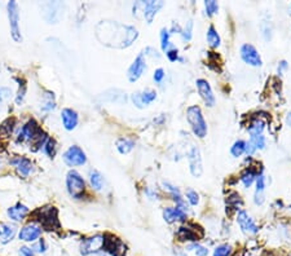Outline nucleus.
I'll use <instances>...</instances> for the list:
<instances>
[{
	"instance_id": "17",
	"label": "nucleus",
	"mask_w": 291,
	"mask_h": 256,
	"mask_svg": "<svg viewBox=\"0 0 291 256\" xmlns=\"http://www.w3.org/2000/svg\"><path fill=\"white\" fill-rule=\"evenodd\" d=\"M10 165L16 167L18 175H21L22 177H27L33 172V163L25 157H16V158L10 159Z\"/></svg>"
},
{
	"instance_id": "5",
	"label": "nucleus",
	"mask_w": 291,
	"mask_h": 256,
	"mask_svg": "<svg viewBox=\"0 0 291 256\" xmlns=\"http://www.w3.org/2000/svg\"><path fill=\"white\" fill-rule=\"evenodd\" d=\"M8 18H9L10 25V35H12L14 42L20 43L22 40V36H21L20 25H18L20 14H18V5H17L16 1L8 3Z\"/></svg>"
},
{
	"instance_id": "33",
	"label": "nucleus",
	"mask_w": 291,
	"mask_h": 256,
	"mask_svg": "<svg viewBox=\"0 0 291 256\" xmlns=\"http://www.w3.org/2000/svg\"><path fill=\"white\" fill-rule=\"evenodd\" d=\"M168 46H170V33L167 29H162L160 30V47L163 51H167Z\"/></svg>"
},
{
	"instance_id": "9",
	"label": "nucleus",
	"mask_w": 291,
	"mask_h": 256,
	"mask_svg": "<svg viewBox=\"0 0 291 256\" xmlns=\"http://www.w3.org/2000/svg\"><path fill=\"white\" fill-rule=\"evenodd\" d=\"M145 69H146V64H145L144 53H140V55L135 59V61L132 62V65L130 66V69H128V81L132 82V83L139 81V79L141 78L143 73L145 72Z\"/></svg>"
},
{
	"instance_id": "25",
	"label": "nucleus",
	"mask_w": 291,
	"mask_h": 256,
	"mask_svg": "<svg viewBox=\"0 0 291 256\" xmlns=\"http://www.w3.org/2000/svg\"><path fill=\"white\" fill-rule=\"evenodd\" d=\"M89 181H91L92 188L96 189V190H100L102 189V184H104V178H102L101 173L96 170H92L89 172Z\"/></svg>"
},
{
	"instance_id": "29",
	"label": "nucleus",
	"mask_w": 291,
	"mask_h": 256,
	"mask_svg": "<svg viewBox=\"0 0 291 256\" xmlns=\"http://www.w3.org/2000/svg\"><path fill=\"white\" fill-rule=\"evenodd\" d=\"M255 177H256L255 172L251 171V170H246L242 175H241V181L243 182V185H245L246 188H250L252 182H254V180H255Z\"/></svg>"
},
{
	"instance_id": "19",
	"label": "nucleus",
	"mask_w": 291,
	"mask_h": 256,
	"mask_svg": "<svg viewBox=\"0 0 291 256\" xmlns=\"http://www.w3.org/2000/svg\"><path fill=\"white\" fill-rule=\"evenodd\" d=\"M163 219L168 224H172L175 221H185L187 220V214L177 207H167L163 210Z\"/></svg>"
},
{
	"instance_id": "2",
	"label": "nucleus",
	"mask_w": 291,
	"mask_h": 256,
	"mask_svg": "<svg viewBox=\"0 0 291 256\" xmlns=\"http://www.w3.org/2000/svg\"><path fill=\"white\" fill-rule=\"evenodd\" d=\"M35 220L42 225L46 230H57L60 229V221H59V212L52 206H47V207L38 208L34 212Z\"/></svg>"
},
{
	"instance_id": "12",
	"label": "nucleus",
	"mask_w": 291,
	"mask_h": 256,
	"mask_svg": "<svg viewBox=\"0 0 291 256\" xmlns=\"http://www.w3.org/2000/svg\"><path fill=\"white\" fill-rule=\"evenodd\" d=\"M188 159H189V167L192 175H193L194 177H200L203 172L202 157H201L200 149H198V148H192Z\"/></svg>"
},
{
	"instance_id": "43",
	"label": "nucleus",
	"mask_w": 291,
	"mask_h": 256,
	"mask_svg": "<svg viewBox=\"0 0 291 256\" xmlns=\"http://www.w3.org/2000/svg\"><path fill=\"white\" fill-rule=\"evenodd\" d=\"M20 256H34V251L29 247H21Z\"/></svg>"
},
{
	"instance_id": "41",
	"label": "nucleus",
	"mask_w": 291,
	"mask_h": 256,
	"mask_svg": "<svg viewBox=\"0 0 291 256\" xmlns=\"http://www.w3.org/2000/svg\"><path fill=\"white\" fill-rule=\"evenodd\" d=\"M25 92H26V85H25L22 83V85H20V91H18V96H17V100H16L17 104H21V102H22L23 96H25Z\"/></svg>"
},
{
	"instance_id": "18",
	"label": "nucleus",
	"mask_w": 291,
	"mask_h": 256,
	"mask_svg": "<svg viewBox=\"0 0 291 256\" xmlns=\"http://www.w3.org/2000/svg\"><path fill=\"white\" fill-rule=\"evenodd\" d=\"M157 98V93L154 91H144V92H136L132 94V100L134 104L138 107L143 109V107L147 106V105L153 102Z\"/></svg>"
},
{
	"instance_id": "11",
	"label": "nucleus",
	"mask_w": 291,
	"mask_h": 256,
	"mask_svg": "<svg viewBox=\"0 0 291 256\" xmlns=\"http://www.w3.org/2000/svg\"><path fill=\"white\" fill-rule=\"evenodd\" d=\"M241 57L246 64L251 66H260L262 65V59L258 53L256 48L251 44H243L241 47Z\"/></svg>"
},
{
	"instance_id": "32",
	"label": "nucleus",
	"mask_w": 291,
	"mask_h": 256,
	"mask_svg": "<svg viewBox=\"0 0 291 256\" xmlns=\"http://www.w3.org/2000/svg\"><path fill=\"white\" fill-rule=\"evenodd\" d=\"M188 250H194L197 256H207L209 255V249L205 246H201L198 243H190Z\"/></svg>"
},
{
	"instance_id": "27",
	"label": "nucleus",
	"mask_w": 291,
	"mask_h": 256,
	"mask_svg": "<svg viewBox=\"0 0 291 256\" xmlns=\"http://www.w3.org/2000/svg\"><path fill=\"white\" fill-rule=\"evenodd\" d=\"M207 42H209V44L211 47H214V48H218V47L220 46V36L219 34H218V31L215 30V27L214 26H210L209 30H207Z\"/></svg>"
},
{
	"instance_id": "37",
	"label": "nucleus",
	"mask_w": 291,
	"mask_h": 256,
	"mask_svg": "<svg viewBox=\"0 0 291 256\" xmlns=\"http://www.w3.org/2000/svg\"><path fill=\"white\" fill-rule=\"evenodd\" d=\"M192 30H193V22H192V21H189V22L187 23V26H185V29L181 30V33H180L184 40H190V39H192Z\"/></svg>"
},
{
	"instance_id": "35",
	"label": "nucleus",
	"mask_w": 291,
	"mask_h": 256,
	"mask_svg": "<svg viewBox=\"0 0 291 256\" xmlns=\"http://www.w3.org/2000/svg\"><path fill=\"white\" fill-rule=\"evenodd\" d=\"M205 7H206V13L207 16H213V14H215L216 12H218V9H219V5H218V3L216 1H214V0H209V1H205Z\"/></svg>"
},
{
	"instance_id": "15",
	"label": "nucleus",
	"mask_w": 291,
	"mask_h": 256,
	"mask_svg": "<svg viewBox=\"0 0 291 256\" xmlns=\"http://www.w3.org/2000/svg\"><path fill=\"white\" fill-rule=\"evenodd\" d=\"M40 234H42V229H40L39 225L31 223L25 225L21 229L18 237H20L21 241H25V242H34V241L39 238Z\"/></svg>"
},
{
	"instance_id": "42",
	"label": "nucleus",
	"mask_w": 291,
	"mask_h": 256,
	"mask_svg": "<svg viewBox=\"0 0 291 256\" xmlns=\"http://www.w3.org/2000/svg\"><path fill=\"white\" fill-rule=\"evenodd\" d=\"M177 49H170V51H167V57H168V60H170V61H176L177 60V57H179V56H177Z\"/></svg>"
},
{
	"instance_id": "14",
	"label": "nucleus",
	"mask_w": 291,
	"mask_h": 256,
	"mask_svg": "<svg viewBox=\"0 0 291 256\" xmlns=\"http://www.w3.org/2000/svg\"><path fill=\"white\" fill-rule=\"evenodd\" d=\"M196 85L197 88H198V92H200L201 97L205 101V104L210 107L214 106V105H215V96H214L213 89H211L210 85L207 83V81H205V79H198Z\"/></svg>"
},
{
	"instance_id": "31",
	"label": "nucleus",
	"mask_w": 291,
	"mask_h": 256,
	"mask_svg": "<svg viewBox=\"0 0 291 256\" xmlns=\"http://www.w3.org/2000/svg\"><path fill=\"white\" fill-rule=\"evenodd\" d=\"M232 254V246L229 245H220L214 251V256H230Z\"/></svg>"
},
{
	"instance_id": "44",
	"label": "nucleus",
	"mask_w": 291,
	"mask_h": 256,
	"mask_svg": "<svg viewBox=\"0 0 291 256\" xmlns=\"http://www.w3.org/2000/svg\"><path fill=\"white\" fill-rule=\"evenodd\" d=\"M286 68H288V64H286V61H282L281 64H280V66H278V73H282Z\"/></svg>"
},
{
	"instance_id": "20",
	"label": "nucleus",
	"mask_w": 291,
	"mask_h": 256,
	"mask_svg": "<svg viewBox=\"0 0 291 256\" xmlns=\"http://www.w3.org/2000/svg\"><path fill=\"white\" fill-rule=\"evenodd\" d=\"M61 118H63V123L68 131L74 130L78 124V114L72 109H64L61 113Z\"/></svg>"
},
{
	"instance_id": "3",
	"label": "nucleus",
	"mask_w": 291,
	"mask_h": 256,
	"mask_svg": "<svg viewBox=\"0 0 291 256\" xmlns=\"http://www.w3.org/2000/svg\"><path fill=\"white\" fill-rule=\"evenodd\" d=\"M187 119L189 122L190 127H192V131L196 136L198 137H205L207 135V124L206 120L203 118L202 111H201L200 106L193 105V106L188 107L187 110Z\"/></svg>"
},
{
	"instance_id": "46",
	"label": "nucleus",
	"mask_w": 291,
	"mask_h": 256,
	"mask_svg": "<svg viewBox=\"0 0 291 256\" xmlns=\"http://www.w3.org/2000/svg\"><path fill=\"white\" fill-rule=\"evenodd\" d=\"M286 122H288L289 126L291 127V111H290V114H289V115H288V119H286Z\"/></svg>"
},
{
	"instance_id": "30",
	"label": "nucleus",
	"mask_w": 291,
	"mask_h": 256,
	"mask_svg": "<svg viewBox=\"0 0 291 256\" xmlns=\"http://www.w3.org/2000/svg\"><path fill=\"white\" fill-rule=\"evenodd\" d=\"M245 148H246L245 141L239 140V141H236V143L233 144L232 149H230V153H232L233 157H241L243 153H245Z\"/></svg>"
},
{
	"instance_id": "13",
	"label": "nucleus",
	"mask_w": 291,
	"mask_h": 256,
	"mask_svg": "<svg viewBox=\"0 0 291 256\" xmlns=\"http://www.w3.org/2000/svg\"><path fill=\"white\" fill-rule=\"evenodd\" d=\"M237 223H238L239 228L245 232L246 234H256L258 233L259 228L256 227V224L252 221L251 217L247 215L246 211H239L237 215Z\"/></svg>"
},
{
	"instance_id": "16",
	"label": "nucleus",
	"mask_w": 291,
	"mask_h": 256,
	"mask_svg": "<svg viewBox=\"0 0 291 256\" xmlns=\"http://www.w3.org/2000/svg\"><path fill=\"white\" fill-rule=\"evenodd\" d=\"M140 4L143 8V14H144L147 23L153 22L154 16L164 5L163 1H140Z\"/></svg>"
},
{
	"instance_id": "26",
	"label": "nucleus",
	"mask_w": 291,
	"mask_h": 256,
	"mask_svg": "<svg viewBox=\"0 0 291 256\" xmlns=\"http://www.w3.org/2000/svg\"><path fill=\"white\" fill-rule=\"evenodd\" d=\"M134 146H135V143L132 141V140L119 139L118 141H117V149L119 150L121 154H127V153H130L132 149H134Z\"/></svg>"
},
{
	"instance_id": "28",
	"label": "nucleus",
	"mask_w": 291,
	"mask_h": 256,
	"mask_svg": "<svg viewBox=\"0 0 291 256\" xmlns=\"http://www.w3.org/2000/svg\"><path fill=\"white\" fill-rule=\"evenodd\" d=\"M263 130H264V122L263 120H254L249 127V132L251 135V137L254 136H259V135H262Z\"/></svg>"
},
{
	"instance_id": "6",
	"label": "nucleus",
	"mask_w": 291,
	"mask_h": 256,
	"mask_svg": "<svg viewBox=\"0 0 291 256\" xmlns=\"http://www.w3.org/2000/svg\"><path fill=\"white\" fill-rule=\"evenodd\" d=\"M102 247H104V236L101 234H97V236L89 237V238H85L82 241V245H80V254L83 256L87 255H95L96 253L101 251Z\"/></svg>"
},
{
	"instance_id": "8",
	"label": "nucleus",
	"mask_w": 291,
	"mask_h": 256,
	"mask_svg": "<svg viewBox=\"0 0 291 256\" xmlns=\"http://www.w3.org/2000/svg\"><path fill=\"white\" fill-rule=\"evenodd\" d=\"M64 161L70 167H75V166L84 165L87 158H85L84 152L79 146H72L64 154Z\"/></svg>"
},
{
	"instance_id": "21",
	"label": "nucleus",
	"mask_w": 291,
	"mask_h": 256,
	"mask_svg": "<svg viewBox=\"0 0 291 256\" xmlns=\"http://www.w3.org/2000/svg\"><path fill=\"white\" fill-rule=\"evenodd\" d=\"M14 234H16V227L12 224L4 223L0 224V242L1 243H9L13 240Z\"/></svg>"
},
{
	"instance_id": "4",
	"label": "nucleus",
	"mask_w": 291,
	"mask_h": 256,
	"mask_svg": "<svg viewBox=\"0 0 291 256\" xmlns=\"http://www.w3.org/2000/svg\"><path fill=\"white\" fill-rule=\"evenodd\" d=\"M68 191L73 198H80L85 190L84 180L76 171H70L66 177Z\"/></svg>"
},
{
	"instance_id": "34",
	"label": "nucleus",
	"mask_w": 291,
	"mask_h": 256,
	"mask_svg": "<svg viewBox=\"0 0 291 256\" xmlns=\"http://www.w3.org/2000/svg\"><path fill=\"white\" fill-rule=\"evenodd\" d=\"M44 152L48 154L51 158H53L56 154V141L53 139H48L44 144Z\"/></svg>"
},
{
	"instance_id": "24",
	"label": "nucleus",
	"mask_w": 291,
	"mask_h": 256,
	"mask_svg": "<svg viewBox=\"0 0 291 256\" xmlns=\"http://www.w3.org/2000/svg\"><path fill=\"white\" fill-rule=\"evenodd\" d=\"M264 189H265L264 176L260 175L258 177V182H256V191H255L256 204H263V202H264Z\"/></svg>"
},
{
	"instance_id": "36",
	"label": "nucleus",
	"mask_w": 291,
	"mask_h": 256,
	"mask_svg": "<svg viewBox=\"0 0 291 256\" xmlns=\"http://www.w3.org/2000/svg\"><path fill=\"white\" fill-rule=\"evenodd\" d=\"M250 143H251L252 145H254V148H255L256 150H258V149H264L265 139H264V136H262V135H259V136L251 137V140H250Z\"/></svg>"
},
{
	"instance_id": "10",
	"label": "nucleus",
	"mask_w": 291,
	"mask_h": 256,
	"mask_svg": "<svg viewBox=\"0 0 291 256\" xmlns=\"http://www.w3.org/2000/svg\"><path fill=\"white\" fill-rule=\"evenodd\" d=\"M40 131L42 130L38 127V123H36L35 120H29V122L21 128L17 141H18V143H31L34 140V137H35Z\"/></svg>"
},
{
	"instance_id": "47",
	"label": "nucleus",
	"mask_w": 291,
	"mask_h": 256,
	"mask_svg": "<svg viewBox=\"0 0 291 256\" xmlns=\"http://www.w3.org/2000/svg\"><path fill=\"white\" fill-rule=\"evenodd\" d=\"M289 256H291V254H290V255H289Z\"/></svg>"
},
{
	"instance_id": "38",
	"label": "nucleus",
	"mask_w": 291,
	"mask_h": 256,
	"mask_svg": "<svg viewBox=\"0 0 291 256\" xmlns=\"http://www.w3.org/2000/svg\"><path fill=\"white\" fill-rule=\"evenodd\" d=\"M187 198L188 201H189V203L193 204V206H197L198 202H200V195L197 194V191L192 190V189H189V190L187 191Z\"/></svg>"
},
{
	"instance_id": "40",
	"label": "nucleus",
	"mask_w": 291,
	"mask_h": 256,
	"mask_svg": "<svg viewBox=\"0 0 291 256\" xmlns=\"http://www.w3.org/2000/svg\"><path fill=\"white\" fill-rule=\"evenodd\" d=\"M33 250H35L36 253H44V251H46V250H47L46 242H44V241H43V240H40L39 242L36 243L35 246L33 247Z\"/></svg>"
},
{
	"instance_id": "45",
	"label": "nucleus",
	"mask_w": 291,
	"mask_h": 256,
	"mask_svg": "<svg viewBox=\"0 0 291 256\" xmlns=\"http://www.w3.org/2000/svg\"><path fill=\"white\" fill-rule=\"evenodd\" d=\"M93 256H110V255H109V254L106 253V251L101 250V251H98V253H96Z\"/></svg>"
},
{
	"instance_id": "39",
	"label": "nucleus",
	"mask_w": 291,
	"mask_h": 256,
	"mask_svg": "<svg viewBox=\"0 0 291 256\" xmlns=\"http://www.w3.org/2000/svg\"><path fill=\"white\" fill-rule=\"evenodd\" d=\"M154 81L157 82V83H160V82L163 81L164 78V72L163 69H157L155 72H154Z\"/></svg>"
},
{
	"instance_id": "1",
	"label": "nucleus",
	"mask_w": 291,
	"mask_h": 256,
	"mask_svg": "<svg viewBox=\"0 0 291 256\" xmlns=\"http://www.w3.org/2000/svg\"><path fill=\"white\" fill-rule=\"evenodd\" d=\"M96 35L102 44L114 48H127L138 39V30L118 22H100L96 27Z\"/></svg>"
},
{
	"instance_id": "23",
	"label": "nucleus",
	"mask_w": 291,
	"mask_h": 256,
	"mask_svg": "<svg viewBox=\"0 0 291 256\" xmlns=\"http://www.w3.org/2000/svg\"><path fill=\"white\" fill-rule=\"evenodd\" d=\"M176 236L180 242H187L188 241V242L190 243H197V241H198V238H200V237L197 236L196 232H193V230L188 227L179 228Z\"/></svg>"
},
{
	"instance_id": "22",
	"label": "nucleus",
	"mask_w": 291,
	"mask_h": 256,
	"mask_svg": "<svg viewBox=\"0 0 291 256\" xmlns=\"http://www.w3.org/2000/svg\"><path fill=\"white\" fill-rule=\"evenodd\" d=\"M27 214H29V208L21 203H17L13 207L8 208V216L14 221L23 220Z\"/></svg>"
},
{
	"instance_id": "7",
	"label": "nucleus",
	"mask_w": 291,
	"mask_h": 256,
	"mask_svg": "<svg viewBox=\"0 0 291 256\" xmlns=\"http://www.w3.org/2000/svg\"><path fill=\"white\" fill-rule=\"evenodd\" d=\"M104 251L110 256H125L126 246L121 240L113 236H104Z\"/></svg>"
}]
</instances>
